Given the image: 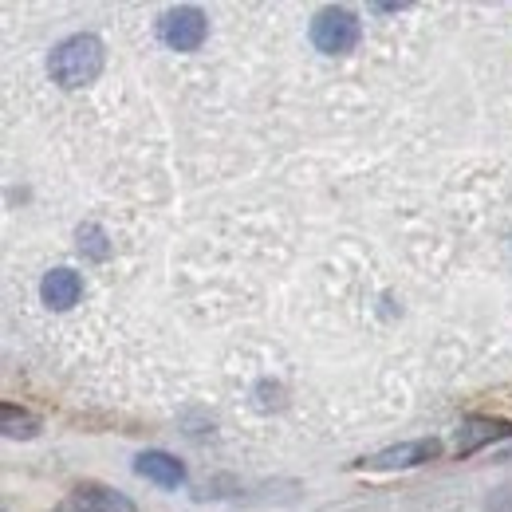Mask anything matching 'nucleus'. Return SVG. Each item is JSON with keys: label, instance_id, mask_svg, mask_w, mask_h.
<instances>
[{"label": "nucleus", "instance_id": "f257e3e1", "mask_svg": "<svg viewBox=\"0 0 512 512\" xmlns=\"http://www.w3.org/2000/svg\"><path fill=\"white\" fill-rule=\"evenodd\" d=\"M48 71H52V79L60 87H67V91H75L83 83H95V75L103 71V44L95 36H87V32L67 36V40H60L52 48Z\"/></svg>", "mask_w": 512, "mask_h": 512}, {"label": "nucleus", "instance_id": "f03ea898", "mask_svg": "<svg viewBox=\"0 0 512 512\" xmlns=\"http://www.w3.org/2000/svg\"><path fill=\"white\" fill-rule=\"evenodd\" d=\"M312 44L323 56H343L359 44V20L347 8H323L312 20Z\"/></svg>", "mask_w": 512, "mask_h": 512}, {"label": "nucleus", "instance_id": "7ed1b4c3", "mask_svg": "<svg viewBox=\"0 0 512 512\" xmlns=\"http://www.w3.org/2000/svg\"><path fill=\"white\" fill-rule=\"evenodd\" d=\"M205 32H209L205 12H201V8H190V4L170 8V12L162 16V24H158L162 44H166V48H174V52H193V48H201Z\"/></svg>", "mask_w": 512, "mask_h": 512}, {"label": "nucleus", "instance_id": "20e7f679", "mask_svg": "<svg viewBox=\"0 0 512 512\" xmlns=\"http://www.w3.org/2000/svg\"><path fill=\"white\" fill-rule=\"evenodd\" d=\"M56 512H138L123 493L107 489V485H79L71 489L64 501L56 505Z\"/></svg>", "mask_w": 512, "mask_h": 512}, {"label": "nucleus", "instance_id": "39448f33", "mask_svg": "<svg viewBox=\"0 0 512 512\" xmlns=\"http://www.w3.org/2000/svg\"><path fill=\"white\" fill-rule=\"evenodd\" d=\"M442 453L438 438H422V442H402V446H390L383 453H371L363 457L367 469H410V465H422V461H434Z\"/></svg>", "mask_w": 512, "mask_h": 512}, {"label": "nucleus", "instance_id": "423d86ee", "mask_svg": "<svg viewBox=\"0 0 512 512\" xmlns=\"http://www.w3.org/2000/svg\"><path fill=\"white\" fill-rule=\"evenodd\" d=\"M134 473L146 477V481H154V485H166V489H178V485L186 481V465H182L178 457L162 453V449L142 453V457L134 461Z\"/></svg>", "mask_w": 512, "mask_h": 512}, {"label": "nucleus", "instance_id": "0eeeda50", "mask_svg": "<svg viewBox=\"0 0 512 512\" xmlns=\"http://www.w3.org/2000/svg\"><path fill=\"white\" fill-rule=\"evenodd\" d=\"M79 292H83V280H79V272H71V268H52V272L44 276V284H40L44 304H52L56 312H67V308L79 300Z\"/></svg>", "mask_w": 512, "mask_h": 512}, {"label": "nucleus", "instance_id": "6e6552de", "mask_svg": "<svg viewBox=\"0 0 512 512\" xmlns=\"http://www.w3.org/2000/svg\"><path fill=\"white\" fill-rule=\"evenodd\" d=\"M0 426H4V434H8V438H36L40 418H32L28 410H20V406L4 402V410H0Z\"/></svg>", "mask_w": 512, "mask_h": 512}, {"label": "nucleus", "instance_id": "1a4fd4ad", "mask_svg": "<svg viewBox=\"0 0 512 512\" xmlns=\"http://www.w3.org/2000/svg\"><path fill=\"white\" fill-rule=\"evenodd\" d=\"M501 434H509V426H497V422H469V426L457 434V453H473L477 446H485V442H493V438H501Z\"/></svg>", "mask_w": 512, "mask_h": 512}, {"label": "nucleus", "instance_id": "9d476101", "mask_svg": "<svg viewBox=\"0 0 512 512\" xmlns=\"http://www.w3.org/2000/svg\"><path fill=\"white\" fill-rule=\"evenodd\" d=\"M79 253H87L91 260H107L111 245H107V237H103L99 225H83L79 229Z\"/></svg>", "mask_w": 512, "mask_h": 512}]
</instances>
